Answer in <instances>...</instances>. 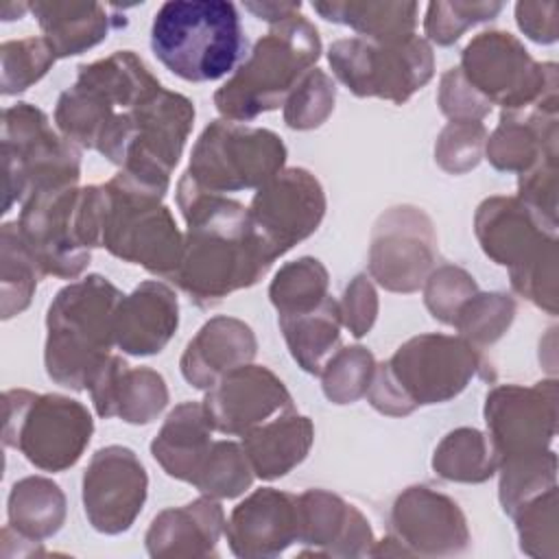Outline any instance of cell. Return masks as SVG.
Segmentation results:
<instances>
[{
  "instance_id": "45",
  "label": "cell",
  "mask_w": 559,
  "mask_h": 559,
  "mask_svg": "<svg viewBox=\"0 0 559 559\" xmlns=\"http://www.w3.org/2000/svg\"><path fill=\"white\" fill-rule=\"evenodd\" d=\"M338 308L343 323L356 338L365 336L371 330L378 312V299L367 275H356L352 280V284L345 288L343 304H338Z\"/></svg>"
},
{
  "instance_id": "37",
  "label": "cell",
  "mask_w": 559,
  "mask_h": 559,
  "mask_svg": "<svg viewBox=\"0 0 559 559\" xmlns=\"http://www.w3.org/2000/svg\"><path fill=\"white\" fill-rule=\"evenodd\" d=\"M253 480V469L245 450L234 441H214L205 465L194 478V487L207 496L236 498Z\"/></svg>"
},
{
  "instance_id": "18",
  "label": "cell",
  "mask_w": 559,
  "mask_h": 559,
  "mask_svg": "<svg viewBox=\"0 0 559 559\" xmlns=\"http://www.w3.org/2000/svg\"><path fill=\"white\" fill-rule=\"evenodd\" d=\"M485 421L498 465L544 454L555 435V386L546 397L542 382L535 389L498 386L487 395Z\"/></svg>"
},
{
  "instance_id": "27",
  "label": "cell",
  "mask_w": 559,
  "mask_h": 559,
  "mask_svg": "<svg viewBox=\"0 0 559 559\" xmlns=\"http://www.w3.org/2000/svg\"><path fill=\"white\" fill-rule=\"evenodd\" d=\"M312 437V421L290 411L242 435V450L253 474L271 480L288 474L306 459Z\"/></svg>"
},
{
  "instance_id": "42",
  "label": "cell",
  "mask_w": 559,
  "mask_h": 559,
  "mask_svg": "<svg viewBox=\"0 0 559 559\" xmlns=\"http://www.w3.org/2000/svg\"><path fill=\"white\" fill-rule=\"evenodd\" d=\"M485 127L474 120H452L439 135L435 157L448 173H465L480 159Z\"/></svg>"
},
{
  "instance_id": "12",
  "label": "cell",
  "mask_w": 559,
  "mask_h": 559,
  "mask_svg": "<svg viewBox=\"0 0 559 559\" xmlns=\"http://www.w3.org/2000/svg\"><path fill=\"white\" fill-rule=\"evenodd\" d=\"M334 74L356 96H380L404 103L421 90L435 70L428 41L413 35L400 41H376L367 37L338 39L328 52Z\"/></svg>"
},
{
  "instance_id": "17",
  "label": "cell",
  "mask_w": 559,
  "mask_h": 559,
  "mask_svg": "<svg viewBox=\"0 0 559 559\" xmlns=\"http://www.w3.org/2000/svg\"><path fill=\"white\" fill-rule=\"evenodd\" d=\"M203 411L214 430L242 437L277 415L295 411V406L284 382L273 371L242 365L210 386Z\"/></svg>"
},
{
  "instance_id": "10",
  "label": "cell",
  "mask_w": 559,
  "mask_h": 559,
  "mask_svg": "<svg viewBox=\"0 0 559 559\" xmlns=\"http://www.w3.org/2000/svg\"><path fill=\"white\" fill-rule=\"evenodd\" d=\"M4 402V445L20 450L35 467L63 472L90 443L94 424L87 408L63 395L11 389Z\"/></svg>"
},
{
  "instance_id": "38",
  "label": "cell",
  "mask_w": 559,
  "mask_h": 559,
  "mask_svg": "<svg viewBox=\"0 0 559 559\" xmlns=\"http://www.w3.org/2000/svg\"><path fill=\"white\" fill-rule=\"evenodd\" d=\"M376 371L373 356L356 345L338 349L321 369L323 391L334 404H349L367 395Z\"/></svg>"
},
{
  "instance_id": "8",
  "label": "cell",
  "mask_w": 559,
  "mask_h": 559,
  "mask_svg": "<svg viewBox=\"0 0 559 559\" xmlns=\"http://www.w3.org/2000/svg\"><path fill=\"white\" fill-rule=\"evenodd\" d=\"M103 194L100 247L170 280L179 266L183 240L168 207L162 205L164 192L120 170L103 186Z\"/></svg>"
},
{
  "instance_id": "14",
  "label": "cell",
  "mask_w": 559,
  "mask_h": 559,
  "mask_svg": "<svg viewBox=\"0 0 559 559\" xmlns=\"http://www.w3.org/2000/svg\"><path fill=\"white\" fill-rule=\"evenodd\" d=\"M247 212L255 234L277 260L319 227L325 214V194L308 170L288 168L258 188Z\"/></svg>"
},
{
  "instance_id": "25",
  "label": "cell",
  "mask_w": 559,
  "mask_h": 559,
  "mask_svg": "<svg viewBox=\"0 0 559 559\" xmlns=\"http://www.w3.org/2000/svg\"><path fill=\"white\" fill-rule=\"evenodd\" d=\"M225 528V515L216 500L199 498L177 509L162 511L148 533L146 548L151 557H205Z\"/></svg>"
},
{
  "instance_id": "16",
  "label": "cell",
  "mask_w": 559,
  "mask_h": 559,
  "mask_svg": "<svg viewBox=\"0 0 559 559\" xmlns=\"http://www.w3.org/2000/svg\"><path fill=\"white\" fill-rule=\"evenodd\" d=\"M146 472L133 450L100 448L83 476V504L90 524L100 533L127 531L146 498Z\"/></svg>"
},
{
  "instance_id": "28",
  "label": "cell",
  "mask_w": 559,
  "mask_h": 559,
  "mask_svg": "<svg viewBox=\"0 0 559 559\" xmlns=\"http://www.w3.org/2000/svg\"><path fill=\"white\" fill-rule=\"evenodd\" d=\"M546 116H555V109L546 114L542 103L518 111H504L498 129L487 142L489 162L498 170H518L522 175L546 159H555V153H544V144H555V135L546 138V133H555V124L544 129V122L555 118L546 120Z\"/></svg>"
},
{
  "instance_id": "39",
  "label": "cell",
  "mask_w": 559,
  "mask_h": 559,
  "mask_svg": "<svg viewBox=\"0 0 559 559\" xmlns=\"http://www.w3.org/2000/svg\"><path fill=\"white\" fill-rule=\"evenodd\" d=\"M2 57V94H17L37 83L55 63V52L44 37H24L4 41Z\"/></svg>"
},
{
  "instance_id": "4",
  "label": "cell",
  "mask_w": 559,
  "mask_h": 559,
  "mask_svg": "<svg viewBox=\"0 0 559 559\" xmlns=\"http://www.w3.org/2000/svg\"><path fill=\"white\" fill-rule=\"evenodd\" d=\"M122 293L103 275H87L57 293L48 308L46 371L61 386L87 389L116 343L114 317Z\"/></svg>"
},
{
  "instance_id": "7",
  "label": "cell",
  "mask_w": 559,
  "mask_h": 559,
  "mask_svg": "<svg viewBox=\"0 0 559 559\" xmlns=\"http://www.w3.org/2000/svg\"><path fill=\"white\" fill-rule=\"evenodd\" d=\"M17 231L39 275L74 280L100 247L103 186L52 188L22 203Z\"/></svg>"
},
{
  "instance_id": "1",
  "label": "cell",
  "mask_w": 559,
  "mask_h": 559,
  "mask_svg": "<svg viewBox=\"0 0 559 559\" xmlns=\"http://www.w3.org/2000/svg\"><path fill=\"white\" fill-rule=\"evenodd\" d=\"M177 205L188 231L179 266L170 280L197 306L207 308L229 293L255 284L273 264L242 203L201 192L181 179Z\"/></svg>"
},
{
  "instance_id": "34",
  "label": "cell",
  "mask_w": 559,
  "mask_h": 559,
  "mask_svg": "<svg viewBox=\"0 0 559 559\" xmlns=\"http://www.w3.org/2000/svg\"><path fill=\"white\" fill-rule=\"evenodd\" d=\"M280 317H297L321 306L328 295V271L314 258H299L284 264L269 288Z\"/></svg>"
},
{
  "instance_id": "44",
  "label": "cell",
  "mask_w": 559,
  "mask_h": 559,
  "mask_svg": "<svg viewBox=\"0 0 559 559\" xmlns=\"http://www.w3.org/2000/svg\"><path fill=\"white\" fill-rule=\"evenodd\" d=\"M439 105L448 118L474 120V122H478L491 109V105L469 87V83L463 79L459 68H450L441 76Z\"/></svg>"
},
{
  "instance_id": "31",
  "label": "cell",
  "mask_w": 559,
  "mask_h": 559,
  "mask_svg": "<svg viewBox=\"0 0 559 559\" xmlns=\"http://www.w3.org/2000/svg\"><path fill=\"white\" fill-rule=\"evenodd\" d=\"M312 9L323 20L352 26L367 39L400 41L415 35V2H314Z\"/></svg>"
},
{
  "instance_id": "46",
  "label": "cell",
  "mask_w": 559,
  "mask_h": 559,
  "mask_svg": "<svg viewBox=\"0 0 559 559\" xmlns=\"http://www.w3.org/2000/svg\"><path fill=\"white\" fill-rule=\"evenodd\" d=\"M542 7L544 4H528V2H520L515 7V15H518V24L520 28L535 41H555L557 39V22L552 20H539L542 17Z\"/></svg>"
},
{
  "instance_id": "19",
  "label": "cell",
  "mask_w": 559,
  "mask_h": 559,
  "mask_svg": "<svg viewBox=\"0 0 559 559\" xmlns=\"http://www.w3.org/2000/svg\"><path fill=\"white\" fill-rule=\"evenodd\" d=\"M408 555H452L467 546L465 518L456 502L428 487L406 489L393 504L391 537Z\"/></svg>"
},
{
  "instance_id": "20",
  "label": "cell",
  "mask_w": 559,
  "mask_h": 559,
  "mask_svg": "<svg viewBox=\"0 0 559 559\" xmlns=\"http://www.w3.org/2000/svg\"><path fill=\"white\" fill-rule=\"evenodd\" d=\"M225 535L238 557H271L297 542V496L258 489L242 500L225 524Z\"/></svg>"
},
{
  "instance_id": "43",
  "label": "cell",
  "mask_w": 559,
  "mask_h": 559,
  "mask_svg": "<svg viewBox=\"0 0 559 559\" xmlns=\"http://www.w3.org/2000/svg\"><path fill=\"white\" fill-rule=\"evenodd\" d=\"M474 293H476L474 277L459 266L445 264L428 277L424 301L435 319L452 325L454 314Z\"/></svg>"
},
{
  "instance_id": "23",
  "label": "cell",
  "mask_w": 559,
  "mask_h": 559,
  "mask_svg": "<svg viewBox=\"0 0 559 559\" xmlns=\"http://www.w3.org/2000/svg\"><path fill=\"white\" fill-rule=\"evenodd\" d=\"M299 535L297 542L319 546L323 555H367L373 542L362 513L338 496L310 489L297 498Z\"/></svg>"
},
{
  "instance_id": "41",
  "label": "cell",
  "mask_w": 559,
  "mask_h": 559,
  "mask_svg": "<svg viewBox=\"0 0 559 559\" xmlns=\"http://www.w3.org/2000/svg\"><path fill=\"white\" fill-rule=\"evenodd\" d=\"M500 9V2H430L424 31L439 46H450L465 28L491 20Z\"/></svg>"
},
{
  "instance_id": "2",
  "label": "cell",
  "mask_w": 559,
  "mask_h": 559,
  "mask_svg": "<svg viewBox=\"0 0 559 559\" xmlns=\"http://www.w3.org/2000/svg\"><path fill=\"white\" fill-rule=\"evenodd\" d=\"M164 87L133 50L79 66L76 83L57 100L55 120L66 140L124 166Z\"/></svg>"
},
{
  "instance_id": "11",
  "label": "cell",
  "mask_w": 559,
  "mask_h": 559,
  "mask_svg": "<svg viewBox=\"0 0 559 559\" xmlns=\"http://www.w3.org/2000/svg\"><path fill=\"white\" fill-rule=\"evenodd\" d=\"M284 159L286 146L273 131L214 120L197 140L181 179L207 194L260 188L282 170Z\"/></svg>"
},
{
  "instance_id": "33",
  "label": "cell",
  "mask_w": 559,
  "mask_h": 559,
  "mask_svg": "<svg viewBox=\"0 0 559 559\" xmlns=\"http://www.w3.org/2000/svg\"><path fill=\"white\" fill-rule=\"evenodd\" d=\"M432 467L448 480L483 483L496 472L498 461L485 435L474 428H459L439 443Z\"/></svg>"
},
{
  "instance_id": "35",
  "label": "cell",
  "mask_w": 559,
  "mask_h": 559,
  "mask_svg": "<svg viewBox=\"0 0 559 559\" xmlns=\"http://www.w3.org/2000/svg\"><path fill=\"white\" fill-rule=\"evenodd\" d=\"M39 271L20 238L17 223L2 225V319L20 314L37 288Z\"/></svg>"
},
{
  "instance_id": "21",
  "label": "cell",
  "mask_w": 559,
  "mask_h": 559,
  "mask_svg": "<svg viewBox=\"0 0 559 559\" xmlns=\"http://www.w3.org/2000/svg\"><path fill=\"white\" fill-rule=\"evenodd\" d=\"M100 417H122L129 424L153 421L168 402L164 378L146 367L131 369L122 358L109 356L87 384Z\"/></svg>"
},
{
  "instance_id": "15",
  "label": "cell",
  "mask_w": 559,
  "mask_h": 559,
  "mask_svg": "<svg viewBox=\"0 0 559 559\" xmlns=\"http://www.w3.org/2000/svg\"><path fill=\"white\" fill-rule=\"evenodd\" d=\"M435 229L417 207H393L380 216L369 249V271L395 293L417 290L435 262Z\"/></svg>"
},
{
  "instance_id": "9",
  "label": "cell",
  "mask_w": 559,
  "mask_h": 559,
  "mask_svg": "<svg viewBox=\"0 0 559 559\" xmlns=\"http://www.w3.org/2000/svg\"><path fill=\"white\" fill-rule=\"evenodd\" d=\"M2 212L37 192L76 186L81 173L79 153L72 142L59 138L46 114L28 103L7 107L2 114Z\"/></svg>"
},
{
  "instance_id": "6",
  "label": "cell",
  "mask_w": 559,
  "mask_h": 559,
  "mask_svg": "<svg viewBox=\"0 0 559 559\" xmlns=\"http://www.w3.org/2000/svg\"><path fill=\"white\" fill-rule=\"evenodd\" d=\"M319 55L317 28L295 11L258 39L249 59L214 94L216 109L229 120H251L284 105Z\"/></svg>"
},
{
  "instance_id": "13",
  "label": "cell",
  "mask_w": 559,
  "mask_h": 559,
  "mask_svg": "<svg viewBox=\"0 0 559 559\" xmlns=\"http://www.w3.org/2000/svg\"><path fill=\"white\" fill-rule=\"evenodd\" d=\"M469 87L489 105L500 103L504 111H518L544 103V96H555V66H539L526 48L502 31H487L474 37L459 66Z\"/></svg>"
},
{
  "instance_id": "40",
  "label": "cell",
  "mask_w": 559,
  "mask_h": 559,
  "mask_svg": "<svg viewBox=\"0 0 559 559\" xmlns=\"http://www.w3.org/2000/svg\"><path fill=\"white\" fill-rule=\"evenodd\" d=\"M334 98H336L334 81L319 68H312L288 94L284 103L286 105L284 120L290 129L319 127L334 109Z\"/></svg>"
},
{
  "instance_id": "36",
  "label": "cell",
  "mask_w": 559,
  "mask_h": 559,
  "mask_svg": "<svg viewBox=\"0 0 559 559\" xmlns=\"http://www.w3.org/2000/svg\"><path fill=\"white\" fill-rule=\"evenodd\" d=\"M515 304L502 293H474L454 314L452 325L476 349L498 341L509 330Z\"/></svg>"
},
{
  "instance_id": "29",
  "label": "cell",
  "mask_w": 559,
  "mask_h": 559,
  "mask_svg": "<svg viewBox=\"0 0 559 559\" xmlns=\"http://www.w3.org/2000/svg\"><path fill=\"white\" fill-rule=\"evenodd\" d=\"M28 9L57 59L81 55L96 46L114 26L107 7L96 2H33Z\"/></svg>"
},
{
  "instance_id": "26",
  "label": "cell",
  "mask_w": 559,
  "mask_h": 559,
  "mask_svg": "<svg viewBox=\"0 0 559 559\" xmlns=\"http://www.w3.org/2000/svg\"><path fill=\"white\" fill-rule=\"evenodd\" d=\"M212 430L203 404L183 402L166 417L162 430L153 439V459L168 476L194 483L214 445Z\"/></svg>"
},
{
  "instance_id": "3",
  "label": "cell",
  "mask_w": 559,
  "mask_h": 559,
  "mask_svg": "<svg viewBox=\"0 0 559 559\" xmlns=\"http://www.w3.org/2000/svg\"><path fill=\"white\" fill-rule=\"evenodd\" d=\"M236 4L225 0H170L153 15L151 50L175 76L192 83L229 74L245 55Z\"/></svg>"
},
{
  "instance_id": "22",
  "label": "cell",
  "mask_w": 559,
  "mask_h": 559,
  "mask_svg": "<svg viewBox=\"0 0 559 559\" xmlns=\"http://www.w3.org/2000/svg\"><path fill=\"white\" fill-rule=\"evenodd\" d=\"M179 323L175 293L162 282H142L131 295H122L116 317V345L133 356L162 352Z\"/></svg>"
},
{
  "instance_id": "30",
  "label": "cell",
  "mask_w": 559,
  "mask_h": 559,
  "mask_svg": "<svg viewBox=\"0 0 559 559\" xmlns=\"http://www.w3.org/2000/svg\"><path fill=\"white\" fill-rule=\"evenodd\" d=\"M341 308L328 297L321 306L297 317H280V328L293 358L308 373L319 376L325 362L338 352L341 343Z\"/></svg>"
},
{
  "instance_id": "5",
  "label": "cell",
  "mask_w": 559,
  "mask_h": 559,
  "mask_svg": "<svg viewBox=\"0 0 559 559\" xmlns=\"http://www.w3.org/2000/svg\"><path fill=\"white\" fill-rule=\"evenodd\" d=\"M478 367L480 356L465 338L421 334L376 367L367 397L380 413L408 415L421 404L459 395Z\"/></svg>"
},
{
  "instance_id": "32",
  "label": "cell",
  "mask_w": 559,
  "mask_h": 559,
  "mask_svg": "<svg viewBox=\"0 0 559 559\" xmlns=\"http://www.w3.org/2000/svg\"><path fill=\"white\" fill-rule=\"evenodd\" d=\"M66 518V498L48 478L28 476L11 487L9 528L28 542L55 535Z\"/></svg>"
},
{
  "instance_id": "24",
  "label": "cell",
  "mask_w": 559,
  "mask_h": 559,
  "mask_svg": "<svg viewBox=\"0 0 559 559\" xmlns=\"http://www.w3.org/2000/svg\"><path fill=\"white\" fill-rule=\"evenodd\" d=\"M255 356L251 328L231 317H214L188 343L181 356V373L197 389H210L227 371L247 365Z\"/></svg>"
}]
</instances>
